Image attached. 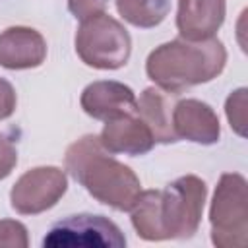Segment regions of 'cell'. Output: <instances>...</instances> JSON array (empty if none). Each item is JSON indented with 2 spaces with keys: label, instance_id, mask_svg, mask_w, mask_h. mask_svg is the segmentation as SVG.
Listing matches in <instances>:
<instances>
[{
  "label": "cell",
  "instance_id": "14",
  "mask_svg": "<svg viewBox=\"0 0 248 248\" xmlns=\"http://www.w3.org/2000/svg\"><path fill=\"white\" fill-rule=\"evenodd\" d=\"M130 211L138 236L143 240H167L161 223V190L140 192Z\"/></svg>",
  "mask_w": 248,
  "mask_h": 248
},
{
  "label": "cell",
  "instance_id": "20",
  "mask_svg": "<svg viewBox=\"0 0 248 248\" xmlns=\"http://www.w3.org/2000/svg\"><path fill=\"white\" fill-rule=\"evenodd\" d=\"M16 91L12 87L10 81H6L4 78H0V120H6L8 116L14 114L16 110Z\"/></svg>",
  "mask_w": 248,
  "mask_h": 248
},
{
  "label": "cell",
  "instance_id": "16",
  "mask_svg": "<svg viewBox=\"0 0 248 248\" xmlns=\"http://www.w3.org/2000/svg\"><path fill=\"white\" fill-rule=\"evenodd\" d=\"M225 112L231 128L238 136H246V89L240 87L229 95L225 103Z\"/></svg>",
  "mask_w": 248,
  "mask_h": 248
},
{
  "label": "cell",
  "instance_id": "6",
  "mask_svg": "<svg viewBox=\"0 0 248 248\" xmlns=\"http://www.w3.org/2000/svg\"><path fill=\"white\" fill-rule=\"evenodd\" d=\"M45 248H79V246H108L122 248L126 246V238L122 231L103 215L79 213L70 215L50 227L46 236L43 238Z\"/></svg>",
  "mask_w": 248,
  "mask_h": 248
},
{
  "label": "cell",
  "instance_id": "10",
  "mask_svg": "<svg viewBox=\"0 0 248 248\" xmlns=\"http://www.w3.org/2000/svg\"><path fill=\"white\" fill-rule=\"evenodd\" d=\"M46 58L45 37L31 27H8L0 33V66L8 70L37 68Z\"/></svg>",
  "mask_w": 248,
  "mask_h": 248
},
{
  "label": "cell",
  "instance_id": "19",
  "mask_svg": "<svg viewBox=\"0 0 248 248\" xmlns=\"http://www.w3.org/2000/svg\"><path fill=\"white\" fill-rule=\"evenodd\" d=\"M105 6L107 0H68V10L78 19H85L93 14H99L105 10Z\"/></svg>",
  "mask_w": 248,
  "mask_h": 248
},
{
  "label": "cell",
  "instance_id": "3",
  "mask_svg": "<svg viewBox=\"0 0 248 248\" xmlns=\"http://www.w3.org/2000/svg\"><path fill=\"white\" fill-rule=\"evenodd\" d=\"M76 52L91 68L118 70L130 58L132 39L120 21L99 12L81 19L76 33Z\"/></svg>",
  "mask_w": 248,
  "mask_h": 248
},
{
  "label": "cell",
  "instance_id": "9",
  "mask_svg": "<svg viewBox=\"0 0 248 248\" xmlns=\"http://www.w3.org/2000/svg\"><path fill=\"white\" fill-rule=\"evenodd\" d=\"M172 126L176 138L190 140L194 143L211 145L219 141L221 126L215 110L198 99H184L174 103Z\"/></svg>",
  "mask_w": 248,
  "mask_h": 248
},
{
  "label": "cell",
  "instance_id": "8",
  "mask_svg": "<svg viewBox=\"0 0 248 248\" xmlns=\"http://www.w3.org/2000/svg\"><path fill=\"white\" fill-rule=\"evenodd\" d=\"M99 140L108 153H124V155H143L151 151L155 145L151 130L138 116L136 110L107 120Z\"/></svg>",
  "mask_w": 248,
  "mask_h": 248
},
{
  "label": "cell",
  "instance_id": "2",
  "mask_svg": "<svg viewBox=\"0 0 248 248\" xmlns=\"http://www.w3.org/2000/svg\"><path fill=\"white\" fill-rule=\"evenodd\" d=\"M227 64V50L217 39L186 41L174 39L149 52L145 72L157 87L182 93L188 87L215 79Z\"/></svg>",
  "mask_w": 248,
  "mask_h": 248
},
{
  "label": "cell",
  "instance_id": "15",
  "mask_svg": "<svg viewBox=\"0 0 248 248\" xmlns=\"http://www.w3.org/2000/svg\"><path fill=\"white\" fill-rule=\"evenodd\" d=\"M116 10L134 27L151 29L167 17L170 0H116Z\"/></svg>",
  "mask_w": 248,
  "mask_h": 248
},
{
  "label": "cell",
  "instance_id": "18",
  "mask_svg": "<svg viewBox=\"0 0 248 248\" xmlns=\"http://www.w3.org/2000/svg\"><path fill=\"white\" fill-rule=\"evenodd\" d=\"M16 165H17V149L8 136L0 134V180H4L14 170Z\"/></svg>",
  "mask_w": 248,
  "mask_h": 248
},
{
  "label": "cell",
  "instance_id": "12",
  "mask_svg": "<svg viewBox=\"0 0 248 248\" xmlns=\"http://www.w3.org/2000/svg\"><path fill=\"white\" fill-rule=\"evenodd\" d=\"M225 0H178L176 27L182 39H211L225 21Z\"/></svg>",
  "mask_w": 248,
  "mask_h": 248
},
{
  "label": "cell",
  "instance_id": "4",
  "mask_svg": "<svg viewBox=\"0 0 248 248\" xmlns=\"http://www.w3.org/2000/svg\"><path fill=\"white\" fill-rule=\"evenodd\" d=\"M209 223L211 242L217 248H244L248 244V188L244 176L227 172L219 178Z\"/></svg>",
  "mask_w": 248,
  "mask_h": 248
},
{
  "label": "cell",
  "instance_id": "11",
  "mask_svg": "<svg viewBox=\"0 0 248 248\" xmlns=\"http://www.w3.org/2000/svg\"><path fill=\"white\" fill-rule=\"evenodd\" d=\"M81 108L97 120H112L136 110V93L120 81H93L81 93Z\"/></svg>",
  "mask_w": 248,
  "mask_h": 248
},
{
  "label": "cell",
  "instance_id": "13",
  "mask_svg": "<svg viewBox=\"0 0 248 248\" xmlns=\"http://www.w3.org/2000/svg\"><path fill=\"white\" fill-rule=\"evenodd\" d=\"M174 93H169L161 87H147L136 99V112L147 124L153 134V140L159 143L176 141L174 126H172V108H174Z\"/></svg>",
  "mask_w": 248,
  "mask_h": 248
},
{
  "label": "cell",
  "instance_id": "17",
  "mask_svg": "<svg viewBox=\"0 0 248 248\" xmlns=\"http://www.w3.org/2000/svg\"><path fill=\"white\" fill-rule=\"evenodd\" d=\"M27 229L19 221H0V248H27Z\"/></svg>",
  "mask_w": 248,
  "mask_h": 248
},
{
  "label": "cell",
  "instance_id": "1",
  "mask_svg": "<svg viewBox=\"0 0 248 248\" xmlns=\"http://www.w3.org/2000/svg\"><path fill=\"white\" fill-rule=\"evenodd\" d=\"M64 165L97 202L116 211H130L141 192L136 172L116 161L103 147L99 136L89 134L74 141L66 151Z\"/></svg>",
  "mask_w": 248,
  "mask_h": 248
},
{
  "label": "cell",
  "instance_id": "7",
  "mask_svg": "<svg viewBox=\"0 0 248 248\" xmlns=\"http://www.w3.org/2000/svg\"><path fill=\"white\" fill-rule=\"evenodd\" d=\"M68 178L58 167H35L23 172L12 192V207L21 215H37L58 203L66 194Z\"/></svg>",
  "mask_w": 248,
  "mask_h": 248
},
{
  "label": "cell",
  "instance_id": "5",
  "mask_svg": "<svg viewBox=\"0 0 248 248\" xmlns=\"http://www.w3.org/2000/svg\"><path fill=\"white\" fill-rule=\"evenodd\" d=\"M207 186L194 174L180 176L161 190V223L167 238H190L196 234Z\"/></svg>",
  "mask_w": 248,
  "mask_h": 248
}]
</instances>
